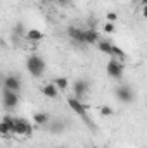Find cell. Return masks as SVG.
I'll return each instance as SVG.
<instances>
[{"mask_svg":"<svg viewBox=\"0 0 147 148\" xmlns=\"http://www.w3.org/2000/svg\"><path fill=\"white\" fill-rule=\"evenodd\" d=\"M64 129H66V124H64V122H61V121L52 122V119H50V131H52V133H62Z\"/></svg>","mask_w":147,"mask_h":148,"instance_id":"17","label":"cell"},{"mask_svg":"<svg viewBox=\"0 0 147 148\" xmlns=\"http://www.w3.org/2000/svg\"><path fill=\"white\" fill-rule=\"evenodd\" d=\"M97 48L102 52V53H107L111 57V53H112V43L111 41H106V40H99L97 41Z\"/></svg>","mask_w":147,"mask_h":148,"instance_id":"13","label":"cell"},{"mask_svg":"<svg viewBox=\"0 0 147 148\" xmlns=\"http://www.w3.org/2000/svg\"><path fill=\"white\" fill-rule=\"evenodd\" d=\"M111 57H112V59H116V60H119V62H123V60L126 59V53H125L119 47L112 45V53H111Z\"/></svg>","mask_w":147,"mask_h":148,"instance_id":"15","label":"cell"},{"mask_svg":"<svg viewBox=\"0 0 147 148\" xmlns=\"http://www.w3.org/2000/svg\"><path fill=\"white\" fill-rule=\"evenodd\" d=\"M140 3H142V5H147V0H140Z\"/></svg>","mask_w":147,"mask_h":148,"instance_id":"24","label":"cell"},{"mask_svg":"<svg viewBox=\"0 0 147 148\" xmlns=\"http://www.w3.org/2000/svg\"><path fill=\"white\" fill-rule=\"evenodd\" d=\"M92 148H99V147H92Z\"/></svg>","mask_w":147,"mask_h":148,"instance_id":"25","label":"cell"},{"mask_svg":"<svg viewBox=\"0 0 147 148\" xmlns=\"http://www.w3.org/2000/svg\"><path fill=\"white\" fill-rule=\"evenodd\" d=\"M104 33H114V24L112 23H104Z\"/></svg>","mask_w":147,"mask_h":148,"instance_id":"21","label":"cell"},{"mask_svg":"<svg viewBox=\"0 0 147 148\" xmlns=\"http://www.w3.org/2000/svg\"><path fill=\"white\" fill-rule=\"evenodd\" d=\"M101 114H102V115H112L114 112H112V109H111V107H106V105H104V107L101 109Z\"/></svg>","mask_w":147,"mask_h":148,"instance_id":"22","label":"cell"},{"mask_svg":"<svg viewBox=\"0 0 147 148\" xmlns=\"http://www.w3.org/2000/svg\"><path fill=\"white\" fill-rule=\"evenodd\" d=\"M83 40H85V45H95L99 41V33L94 28L83 29Z\"/></svg>","mask_w":147,"mask_h":148,"instance_id":"9","label":"cell"},{"mask_svg":"<svg viewBox=\"0 0 147 148\" xmlns=\"http://www.w3.org/2000/svg\"><path fill=\"white\" fill-rule=\"evenodd\" d=\"M50 2H52V0H50Z\"/></svg>","mask_w":147,"mask_h":148,"instance_id":"27","label":"cell"},{"mask_svg":"<svg viewBox=\"0 0 147 148\" xmlns=\"http://www.w3.org/2000/svg\"><path fill=\"white\" fill-rule=\"evenodd\" d=\"M52 84H54L59 91H66V90L69 88V81H68L66 77H55V79L52 81Z\"/></svg>","mask_w":147,"mask_h":148,"instance_id":"14","label":"cell"},{"mask_svg":"<svg viewBox=\"0 0 147 148\" xmlns=\"http://www.w3.org/2000/svg\"><path fill=\"white\" fill-rule=\"evenodd\" d=\"M23 31H24L23 24H21V23H17V24H16V28H14V35H16V36H21V35H23Z\"/></svg>","mask_w":147,"mask_h":148,"instance_id":"19","label":"cell"},{"mask_svg":"<svg viewBox=\"0 0 147 148\" xmlns=\"http://www.w3.org/2000/svg\"><path fill=\"white\" fill-rule=\"evenodd\" d=\"M12 133H14V134H19V136H30V134L33 133V126H31L26 119H16V117H14Z\"/></svg>","mask_w":147,"mask_h":148,"instance_id":"2","label":"cell"},{"mask_svg":"<svg viewBox=\"0 0 147 148\" xmlns=\"http://www.w3.org/2000/svg\"><path fill=\"white\" fill-rule=\"evenodd\" d=\"M88 90H90V84H88V81H85V79H76L73 83V91H74V98L76 100H83V97L88 93Z\"/></svg>","mask_w":147,"mask_h":148,"instance_id":"6","label":"cell"},{"mask_svg":"<svg viewBox=\"0 0 147 148\" xmlns=\"http://www.w3.org/2000/svg\"><path fill=\"white\" fill-rule=\"evenodd\" d=\"M42 93H43L47 98H57V97H59V90H57L52 83L43 84V86H42Z\"/></svg>","mask_w":147,"mask_h":148,"instance_id":"11","label":"cell"},{"mask_svg":"<svg viewBox=\"0 0 147 148\" xmlns=\"http://www.w3.org/2000/svg\"><path fill=\"white\" fill-rule=\"evenodd\" d=\"M3 88L19 93V90H21V77L16 76V74H9V76L3 79Z\"/></svg>","mask_w":147,"mask_h":148,"instance_id":"8","label":"cell"},{"mask_svg":"<svg viewBox=\"0 0 147 148\" xmlns=\"http://www.w3.org/2000/svg\"><path fill=\"white\" fill-rule=\"evenodd\" d=\"M2 102H3V107H5V109L12 110V109H16V107H17V103H19V93H16V91H10V90H5V88H3Z\"/></svg>","mask_w":147,"mask_h":148,"instance_id":"4","label":"cell"},{"mask_svg":"<svg viewBox=\"0 0 147 148\" xmlns=\"http://www.w3.org/2000/svg\"><path fill=\"white\" fill-rule=\"evenodd\" d=\"M54 2H57L59 5H68V3H69L71 0H54Z\"/></svg>","mask_w":147,"mask_h":148,"instance_id":"23","label":"cell"},{"mask_svg":"<svg viewBox=\"0 0 147 148\" xmlns=\"http://www.w3.org/2000/svg\"><path fill=\"white\" fill-rule=\"evenodd\" d=\"M106 19H107V23H114V21H118V14L116 12H107Z\"/></svg>","mask_w":147,"mask_h":148,"instance_id":"20","label":"cell"},{"mask_svg":"<svg viewBox=\"0 0 147 148\" xmlns=\"http://www.w3.org/2000/svg\"><path fill=\"white\" fill-rule=\"evenodd\" d=\"M116 98L119 100V102H123V103H132L133 102V91L128 88V86H118L116 88Z\"/></svg>","mask_w":147,"mask_h":148,"instance_id":"7","label":"cell"},{"mask_svg":"<svg viewBox=\"0 0 147 148\" xmlns=\"http://www.w3.org/2000/svg\"><path fill=\"white\" fill-rule=\"evenodd\" d=\"M26 38L31 40V41H38V40L43 38V33L40 29H30V31H26Z\"/></svg>","mask_w":147,"mask_h":148,"instance_id":"16","label":"cell"},{"mask_svg":"<svg viewBox=\"0 0 147 148\" xmlns=\"http://www.w3.org/2000/svg\"><path fill=\"white\" fill-rule=\"evenodd\" d=\"M26 69H28V73L31 74V76L40 77V76H43L47 66H45V60H43L40 55H31V57H28V60H26Z\"/></svg>","mask_w":147,"mask_h":148,"instance_id":"1","label":"cell"},{"mask_svg":"<svg viewBox=\"0 0 147 148\" xmlns=\"http://www.w3.org/2000/svg\"><path fill=\"white\" fill-rule=\"evenodd\" d=\"M106 71L109 74V77L112 79H119L123 73H125V67H123V62H119V60H116V59H112L111 57V60L107 62V66H106Z\"/></svg>","mask_w":147,"mask_h":148,"instance_id":"3","label":"cell"},{"mask_svg":"<svg viewBox=\"0 0 147 148\" xmlns=\"http://www.w3.org/2000/svg\"><path fill=\"white\" fill-rule=\"evenodd\" d=\"M68 105L71 107V110L76 114V115H80L87 124H90V121H88V115H87V109H85V105L80 102V100H76L74 97H69L68 98Z\"/></svg>","mask_w":147,"mask_h":148,"instance_id":"5","label":"cell"},{"mask_svg":"<svg viewBox=\"0 0 147 148\" xmlns=\"http://www.w3.org/2000/svg\"><path fill=\"white\" fill-rule=\"evenodd\" d=\"M68 36L74 40L76 43H80V45H85V40H83V29H80V28H76V26H69L68 28Z\"/></svg>","mask_w":147,"mask_h":148,"instance_id":"10","label":"cell"},{"mask_svg":"<svg viewBox=\"0 0 147 148\" xmlns=\"http://www.w3.org/2000/svg\"><path fill=\"white\" fill-rule=\"evenodd\" d=\"M59 148H66V147H59Z\"/></svg>","mask_w":147,"mask_h":148,"instance_id":"26","label":"cell"},{"mask_svg":"<svg viewBox=\"0 0 147 148\" xmlns=\"http://www.w3.org/2000/svg\"><path fill=\"white\" fill-rule=\"evenodd\" d=\"M33 122L37 126H47L50 122V114H47V112H37L33 115Z\"/></svg>","mask_w":147,"mask_h":148,"instance_id":"12","label":"cell"},{"mask_svg":"<svg viewBox=\"0 0 147 148\" xmlns=\"http://www.w3.org/2000/svg\"><path fill=\"white\" fill-rule=\"evenodd\" d=\"M0 134H2V136H5V138H9V134H12L10 126H9V124H5L3 121H0Z\"/></svg>","mask_w":147,"mask_h":148,"instance_id":"18","label":"cell"}]
</instances>
